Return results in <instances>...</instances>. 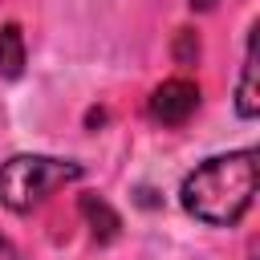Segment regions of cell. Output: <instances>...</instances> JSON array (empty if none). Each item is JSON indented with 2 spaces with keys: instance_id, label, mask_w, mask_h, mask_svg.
I'll use <instances>...</instances> for the list:
<instances>
[{
  "instance_id": "1",
  "label": "cell",
  "mask_w": 260,
  "mask_h": 260,
  "mask_svg": "<svg viewBox=\"0 0 260 260\" xmlns=\"http://www.w3.org/2000/svg\"><path fill=\"white\" fill-rule=\"evenodd\" d=\"M256 183H260V154H256V146H244V150L215 154V158L199 162L183 179L179 199H183V211L195 215L199 223L232 228L252 207Z\"/></svg>"
},
{
  "instance_id": "2",
  "label": "cell",
  "mask_w": 260,
  "mask_h": 260,
  "mask_svg": "<svg viewBox=\"0 0 260 260\" xmlns=\"http://www.w3.org/2000/svg\"><path fill=\"white\" fill-rule=\"evenodd\" d=\"M81 179V162L53 158V154H12L0 162V207L8 211H32L45 203L57 187Z\"/></svg>"
},
{
  "instance_id": "3",
  "label": "cell",
  "mask_w": 260,
  "mask_h": 260,
  "mask_svg": "<svg viewBox=\"0 0 260 260\" xmlns=\"http://www.w3.org/2000/svg\"><path fill=\"white\" fill-rule=\"evenodd\" d=\"M146 110H150V118L162 122V126H183V122L199 110V85L187 81V77H171V81H162V85L150 93Z\"/></svg>"
},
{
  "instance_id": "4",
  "label": "cell",
  "mask_w": 260,
  "mask_h": 260,
  "mask_svg": "<svg viewBox=\"0 0 260 260\" xmlns=\"http://www.w3.org/2000/svg\"><path fill=\"white\" fill-rule=\"evenodd\" d=\"M236 110L240 118H256L260 114V85H256V24L248 37V53H244V73H240V89H236Z\"/></svg>"
},
{
  "instance_id": "5",
  "label": "cell",
  "mask_w": 260,
  "mask_h": 260,
  "mask_svg": "<svg viewBox=\"0 0 260 260\" xmlns=\"http://www.w3.org/2000/svg\"><path fill=\"white\" fill-rule=\"evenodd\" d=\"M81 215H85V223H89V232H93L98 244H110V240L118 236V228H122L118 211H114L102 195H81Z\"/></svg>"
},
{
  "instance_id": "6",
  "label": "cell",
  "mask_w": 260,
  "mask_h": 260,
  "mask_svg": "<svg viewBox=\"0 0 260 260\" xmlns=\"http://www.w3.org/2000/svg\"><path fill=\"white\" fill-rule=\"evenodd\" d=\"M24 73V32L20 24H4L0 28V77H20Z\"/></svg>"
},
{
  "instance_id": "7",
  "label": "cell",
  "mask_w": 260,
  "mask_h": 260,
  "mask_svg": "<svg viewBox=\"0 0 260 260\" xmlns=\"http://www.w3.org/2000/svg\"><path fill=\"white\" fill-rule=\"evenodd\" d=\"M175 57H179V61H195V57H199V41H195V32H191V28H179Z\"/></svg>"
},
{
  "instance_id": "8",
  "label": "cell",
  "mask_w": 260,
  "mask_h": 260,
  "mask_svg": "<svg viewBox=\"0 0 260 260\" xmlns=\"http://www.w3.org/2000/svg\"><path fill=\"white\" fill-rule=\"evenodd\" d=\"M0 260H20V256H16V248H12L4 236H0Z\"/></svg>"
},
{
  "instance_id": "9",
  "label": "cell",
  "mask_w": 260,
  "mask_h": 260,
  "mask_svg": "<svg viewBox=\"0 0 260 260\" xmlns=\"http://www.w3.org/2000/svg\"><path fill=\"white\" fill-rule=\"evenodd\" d=\"M195 12H207V8H215V0H187Z\"/></svg>"
}]
</instances>
